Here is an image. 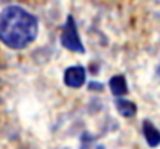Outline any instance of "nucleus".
Segmentation results:
<instances>
[{"label": "nucleus", "instance_id": "obj_1", "mask_svg": "<svg viewBox=\"0 0 160 149\" xmlns=\"http://www.w3.org/2000/svg\"><path fill=\"white\" fill-rule=\"evenodd\" d=\"M38 19L22 6H6L0 12V41L12 50L31 45L38 36Z\"/></svg>", "mask_w": 160, "mask_h": 149}, {"label": "nucleus", "instance_id": "obj_2", "mask_svg": "<svg viewBox=\"0 0 160 149\" xmlns=\"http://www.w3.org/2000/svg\"><path fill=\"white\" fill-rule=\"evenodd\" d=\"M61 44L62 47H65L70 51H78V53H84V45L79 39L78 30H76V22L72 16L67 17V22L62 28L61 33Z\"/></svg>", "mask_w": 160, "mask_h": 149}, {"label": "nucleus", "instance_id": "obj_3", "mask_svg": "<svg viewBox=\"0 0 160 149\" xmlns=\"http://www.w3.org/2000/svg\"><path fill=\"white\" fill-rule=\"evenodd\" d=\"M64 82L70 89H79L86 82V70L81 65L68 67L64 73Z\"/></svg>", "mask_w": 160, "mask_h": 149}, {"label": "nucleus", "instance_id": "obj_4", "mask_svg": "<svg viewBox=\"0 0 160 149\" xmlns=\"http://www.w3.org/2000/svg\"><path fill=\"white\" fill-rule=\"evenodd\" d=\"M143 135L151 148H156L160 145V131L152 123H149V121L143 123Z\"/></svg>", "mask_w": 160, "mask_h": 149}, {"label": "nucleus", "instance_id": "obj_5", "mask_svg": "<svg viewBox=\"0 0 160 149\" xmlns=\"http://www.w3.org/2000/svg\"><path fill=\"white\" fill-rule=\"evenodd\" d=\"M115 106L118 109V112L123 115V117H134L135 112H137V106L129 101V99H123V98H117L115 99Z\"/></svg>", "mask_w": 160, "mask_h": 149}, {"label": "nucleus", "instance_id": "obj_6", "mask_svg": "<svg viewBox=\"0 0 160 149\" xmlns=\"http://www.w3.org/2000/svg\"><path fill=\"white\" fill-rule=\"evenodd\" d=\"M110 90L115 97H121L128 92V84H126V79L123 75H117L110 79Z\"/></svg>", "mask_w": 160, "mask_h": 149}]
</instances>
